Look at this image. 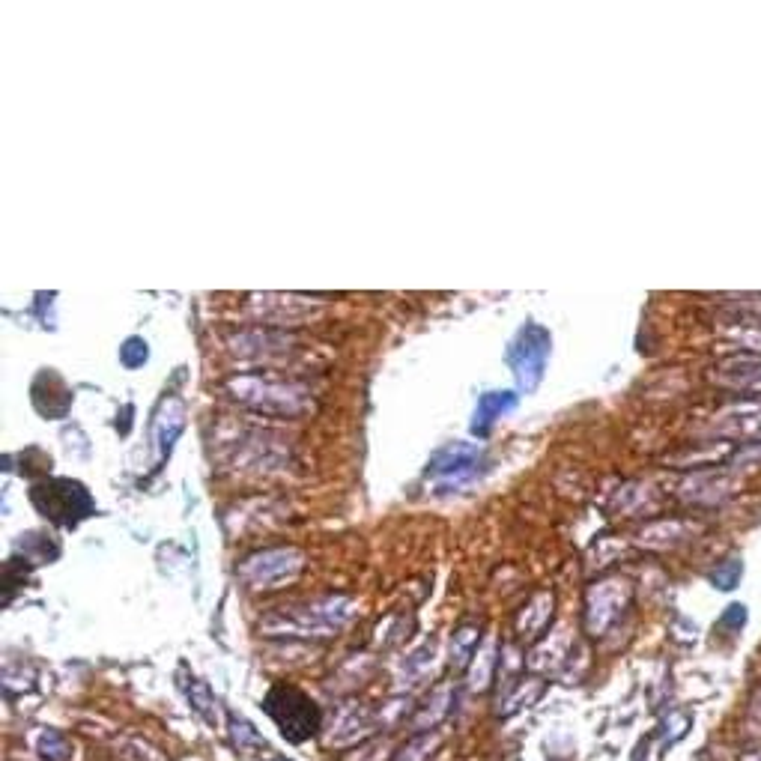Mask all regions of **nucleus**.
<instances>
[{"label": "nucleus", "mask_w": 761, "mask_h": 761, "mask_svg": "<svg viewBox=\"0 0 761 761\" xmlns=\"http://www.w3.org/2000/svg\"><path fill=\"white\" fill-rule=\"evenodd\" d=\"M120 359H123L126 368H141L147 362V344H144V338H129L123 344V350H120Z\"/></svg>", "instance_id": "412c9836"}, {"label": "nucleus", "mask_w": 761, "mask_h": 761, "mask_svg": "<svg viewBox=\"0 0 761 761\" xmlns=\"http://www.w3.org/2000/svg\"><path fill=\"white\" fill-rule=\"evenodd\" d=\"M230 738H233V747H236L239 753H245V756L266 747L263 738H260V732H257L245 717H239V714L230 717Z\"/></svg>", "instance_id": "f3484780"}, {"label": "nucleus", "mask_w": 761, "mask_h": 761, "mask_svg": "<svg viewBox=\"0 0 761 761\" xmlns=\"http://www.w3.org/2000/svg\"><path fill=\"white\" fill-rule=\"evenodd\" d=\"M550 612H553V597H550V594L532 597V603H529V606L520 612V618H517V630L526 633V636H538V633L544 630Z\"/></svg>", "instance_id": "f8f14e48"}, {"label": "nucleus", "mask_w": 761, "mask_h": 761, "mask_svg": "<svg viewBox=\"0 0 761 761\" xmlns=\"http://www.w3.org/2000/svg\"><path fill=\"white\" fill-rule=\"evenodd\" d=\"M475 645H478V627H472V624L460 627V630L451 636V642H448V654H451V663H454L457 669H463L466 663H472Z\"/></svg>", "instance_id": "dca6fc26"}, {"label": "nucleus", "mask_w": 761, "mask_h": 761, "mask_svg": "<svg viewBox=\"0 0 761 761\" xmlns=\"http://www.w3.org/2000/svg\"><path fill=\"white\" fill-rule=\"evenodd\" d=\"M350 621H353V600L344 597V594H332V597H320V600H311V603L299 606L287 618L275 615V618L263 621V633L320 639V636H335Z\"/></svg>", "instance_id": "f257e3e1"}, {"label": "nucleus", "mask_w": 761, "mask_h": 761, "mask_svg": "<svg viewBox=\"0 0 761 761\" xmlns=\"http://www.w3.org/2000/svg\"><path fill=\"white\" fill-rule=\"evenodd\" d=\"M30 744H33L36 756L45 761H69V753H72L69 741L63 735L51 732V729H36Z\"/></svg>", "instance_id": "4468645a"}, {"label": "nucleus", "mask_w": 761, "mask_h": 761, "mask_svg": "<svg viewBox=\"0 0 761 761\" xmlns=\"http://www.w3.org/2000/svg\"><path fill=\"white\" fill-rule=\"evenodd\" d=\"M738 576H741V568H738V562H726V565H720L717 571L711 573V582H714L720 591H729V588L738 582Z\"/></svg>", "instance_id": "4be33fe9"}, {"label": "nucleus", "mask_w": 761, "mask_h": 761, "mask_svg": "<svg viewBox=\"0 0 761 761\" xmlns=\"http://www.w3.org/2000/svg\"><path fill=\"white\" fill-rule=\"evenodd\" d=\"M368 732H371V714L362 705H347L344 711H338V720H335L332 732L326 735V744L347 747V744L368 738Z\"/></svg>", "instance_id": "9d476101"}, {"label": "nucleus", "mask_w": 761, "mask_h": 761, "mask_svg": "<svg viewBox=\"0 0 761 761\" xmlns=\"http://www.w3.org/2000/svg\"><path fill=\"white\" fill-rule=\"evenodd\" d=\"M186 430V409L177 397H165L162 406L156 409L153 418V445L159 451V457L165 460L168 451L174 448V442L180 439V433Z\"/></svg>", "instance_id": "1a4fd4ad"}, {"label": "nucleus", "mask_w": 761, "mask_h": 761, "mask_svg": "<svg viewBox=\"0 0 761 761\" xmlns=\"http://www.w3.org/2000/svg\"><path fill=\"white\" fill-rule=\"evenodd\" d=\"M385 753H388V741H380V744H368V747H362V750H356L350 761H382L385 759Z\"/></svg>", "instance_id": "5701e85b"}, {"label": "nucleus", "mask_w": 761, "mask_h": 761, "mask_svg": "<svg viewBox=\"0 0 761 761\" xmlns=\"http://www.w3.org/2000/svg\"><path fill=\"white\" fill-rule=\"evenodd\" d=\"M547 356H550V332L544 326L526 323L520 329L514 347H511V356H508L520 391L538 388V382L544 377V368H547Z\"/></svg>", "instance_id": "423d86ee"}, {"label": "nucleus", "mask_w": 761, "mask_h": 761, "mask_svg": "<svg viewBox=\"0 0 761 761\" xmlns=\"http://www.w3.org/2000/svg\"><path fill=\"white\" fill-rule=\"evenodd\" d=\"M478 469V451L475 448H466V445H451L445 451L436 454L433 466H430V475L439 481V493H451L457 487H463L472 472Z\"/></svg>", "instance_id": "6e6552de"}, {"label": "nucleus", "mask_w": 761, "mask_h": 761, "mask_svg": "<svg viewBox=\"0 0 761 761\" xmlns=\"http://www.w3.org/2000/svg\"><path fill=\"white\" fill-rule=\"evenodd\" d=\"M33 505L42 517H48L57 526H75L93 511V496L78 481L48 478L39 487H33Z\"/></svg>", "instance_id": "7ed1b4c3"}, {"label": "nucleus", "mask_w": 761, "mask_h": 761, "mask_svg": "<svg viewBox=\"0 0 761 761\" xmlns=\"http://www.w3.org/2000/svg\"><path fill=\"white\" fill-rule=\"evenodd\" d=\"M690 714H684V711H672V714H666V720H663V726H660V735H666V741L669 744H675V741H681L684 735H687V729H690Z\"/></svg>", "instance_id": "aec40b11"}, {"label": "nucleus", "mask_w": 761, "mask_h": 761, "mask_svg": "<svg viewBox=\"0 0 761 761\" xmlns=\"http://www.w3.org/2000/svg\"><path fill=\"white\" fill-rule=\"evenodd\" d=\"M496 642H487L481 651H478V657H475V663H472V672H469V687L475 690V693H481V690H487L490 687V681H493V675H496Z\"/></svg>", "instance_id": "2eb2a0df"}, {"label": "nucleus", "mask_w": 761, "mask_h": 761, "mask_svg": "<svg viewBox=\"0 0 761 761\" xmlns=\"http://www.w3.org/2000/svg\"><path fill=\"white\" fill-rule=\"evenodd\" d=\"M517 406V394L514 391H490V394H484L481 400H478V409H475V415H472V433L475 436H487L490 433V427L505 415V412H511Z\"/></svg>", "instance_id": "9b49d317"}, {"label": "nucleus", "mask_w": 761, "mask_h": 761, "mask_svg": "<svg viewBox=\"0 0 761 761\" xmlns=\"http://www.w3.org/2000/svg\"><path fill=\"white\" fill-rule=\"evenodd\" d=\"M239 403L269 412V415H296L305 409V391L290 382L266 380V377H236L227 385Z\"/></svg>", "instance_id": "20e7f679"}, {"label": "nucleus", "mask_w": 761, "mask_h": 761, "mask_svg": "<svg viewBox=\"0 0 761 761\" xmlns=\"http://www.w3.org/2000/svg\"><path fill=\"white\" fill-rule=\"evenodd\" d=\"M448 708H451V687H439L427 696V705L418 711L415 717V729H430V726H439L445 717H448Z\"/></svg>", "instance_id": "ddd939ff"}, {"label": "nucleus", "mask_w": 761, "mask_h": 761, "mask_svg": "<svg viewBox=\"0 0 761 761\" xmlns=\"http://www.w3.org/2000/svg\"><path fill=\"white\" fill-rule=\"evenodd\" d=\"M744 761H761V753H759V756L753 753V756H747V759H744Z\"/></svg>", "instance_id": "b1692460"}, {"label": "nucleus", "mask_w": 761, "mask_h": 761, "mask_svg": "<svg viewBox=\"0 0 761 761\" xmlns=\"http://www.w3.org/2000/svg\"><path fill=\"white\" fill-rule=\"evenodd\" d=\"M305 571V556L293 547L260 550L239 565V576L251 588H278Z\"/></svg>", "instance_id": "39448f33"}, {"label": "nucleus", "mask_w": 761, "mask_h": 761, "mask_svg": "<svg viewBox=\"0 0 761 761\" xmlns=\"http://www.w3.org/2000/svg\"><path fill=\"white\" fill-rule=\"evenodd\" d=\"M263 711L275 720L284 741L290 744L314 738L323 726V711L317 708V702L293 684H275L263 699Z\"/></svg>", "instance_id": "f03ea898"}, {"label": "nucleus", "mask_w": 761, "mask_h": 761, "mask_svg": "<svg viewBox=\"0 0 761 761\" xmlns=\"http://www.w3.org/2000/svg\"><path fill=\"white\" fill-rule=\"evenodd\" d=\"M442 744V735L439 732H427V735H418L415 741H409L394 761H427L430 759V753L436 750Z\"/></svg>", "instance_id": "a211bd4d"}, {"label": "nucleus", "mask_w": 761, "mask_h": 761, "mask_svg": "<svg viewBox=\"0 0 761 761\" xmlns=\"http://www.w3.org/2000/svg\"><path fill=\"white\" fill-rule=\"evenodd\" d=\"M189 699H191V705L200 711V717H203L206 723H215V702H212V693H209V687H206V684L194 681V684L189 687Z\"/></svg>", "instance_id": "6ab92c4d"}, {"label": "nucleus", "mask_w": 761, "mask_h": 761, "mask_svg": "<svg viewBox=\"0 0 761 761\" xmlns=\"http://www.w3.org/2000/svg\"><path fill=\"white\" fill-rule=\"evenodd\" d=\"M627 600H630V588L624 579H606L588 588V615H585L588 630L600 636L612 624V618H618Z\"/></svg>", "instance_id": "0eeeda50"}]
</instances>
